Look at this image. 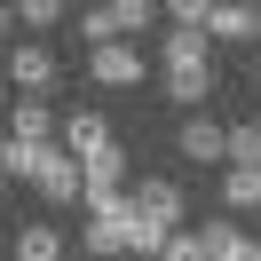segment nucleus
I'll use <instances>...</instances> for the list:
<instances>
[{"instance_id": "obj_20", "label": "nucleus", "mask_w": 261, "mask_h": 261, "mask_svg": "<svg viewBox=\"0 0 261 261\" xmlns=\"http://www.w3.org/2000/svg\"><path fill=\"white\" fill-rule=\"evenodd\" d=\"M8 24H16V16H8V8H0V40H8Z\"/></svg>"}, {"instance_id": "obj_16", "label": "nucleus", "mask_w": 261, "mask_h": 261, "mask_svg": "<svg viewBox=\"0 0 261 261\" xmlns=\"http://www.w3.org/2000/svg\"><path fill=\"white\" fill-rule=\"evenodd\" d=\"M222 166H261V127H253V119L229 127V159H222Z\"/></svg>"}, {"instance_id": "obj_14", "label": "nucleus", "mask_w": 261, "mask_h": 261, "mask_svg": "<svg viewBox=\"0 0 261 261\" xmlns=\"http://www.w3.org/2000/svg\"><path fill=\"white\" fill-rule=\"evenodd\" d=\"M16 261H64V229L56 222H24L16 229Z\"/></svg>"}, {"instance_id": "obj_3", "label": "nucleus", "mask_w": 261, "mask_h": 261, "mask_svg": "<svg viewBox=\"0 0 261 261\" xmlns=\"http://www.w3.org/2000/svg\"><path fill=\"white\" fill-rule=\"evenodd\" d=\"M143 48L135 40H111V48H87V80L95 87H143Z\"/></svg>"}, {"instance_id": "obj_12", "label": "nucleus", "mask_w": 261, "mask_h": 261, "mask_svg": "<svg viewBox=\"0 0 261 261\" xmlns=\"http://www.w3.org/2000/svg\"><path fill=\"white\" fill-rule=\"evenodd\" d=\"M56 127H64V119H56L48 103H16V111H8V143H56Z\"/></svg>"}, {"instance_id": "obj_22", "label": "nucleus", "mask_w": 261, "mask_h": 261, "mask_svg": "<svg viewBox=\"0 0 261 261\" xmlns=\"http://www.w3.org/2000/svg\"><path fill=\"white\" fill-rule=\"evenodd\" d=\"M0 190H8V174H0Z\"/></svg>"}, {"instance_id": "obj_18", "label": "nucleus", "mask_w": 261, "mask_h": 261, "mask_svg": "<svg viewBox=\"0 0 261 261\" xmlns=\"http://www.w3.org/2000/svg\"><path fill=\"white\" fill-rule=\"evenodd\" d=\"M159 261H206V238H198V229H174V238H166V253Z\"/></svg>"}, {"instance_id": "obj_4", "label": "nucleus", "mask_w": 261, "mask_h": 261, "mask_svg": "<svg viewBox=\"0 0 261 261\" xmlns=\"http://www.w3.org/2000/svg\"><path fill=\"white\" fill-rule=\"evenodd\" d=\"M127 198H135V214H143V222H159V229H182V214H190L182 182H166V174H143Z\"/></svg>"}, {"instance_id": "obj_19", "label": "nucleus", "mask_w": 261, "mask_h": 261, "mask_svg": "<svg viewBox=\"0 0 261 261\" xmlns=\"http://www.w3.org/2000/svg\"><path fill=\"white\" fill-rule=\"evenodd\" d=\"M16 24H32V32H48V24H64V8H56V0H24V8H16Z\"/></svg>"}, {"instance_id": "obj_13", "label": "nucleus", "mask_w": 261, "mask_h": 261, "mask_svg": "<svg viewBox=\"0 0 261 261\" xmlns=\"http://www.w3.org/2000/svg\"><path fill=\"white\" fill-rule=\"evenodd\" d=\"M222 214H261V166H229L222 174Z\"/></svg>"}, {"instance_id": "obj_2", "label": "nucleus", "mask_w": 261, "mask_h": 261, "mask_svg": "<svg viewBox=\"0 0 261 261\" xmlns=\"http://www.w3.org/2000/svg\"><path fill=\"white\" fill-rule=\"evenodd\" d=\"M8 87H16V103H40L56 87V48L48 40H16L8 48Z\"/></svg>"}, {"instance_id": "obj_21", "label": "nucleus", "mask_w": 261, "mask_h": 261, "mask_svg": "<svg viewBox=\"0 0 261 261\" xmlns=\"http://www.w3.org/2000/svg\"><path fill=\"white\" fill-rule=\"evenodd\" d=\"M253 80H261V48H253Z\"/></svg>"}, {"instance_id": "obj_9", "label": "nucleus", "mask_w": 261, "mask_h": 261, "mask_svg": "<svg viewBox=\"0 0 261 261\" xmlns=\"http://www.w3.org/2000/svg\"><path fill=\"white\" fill-rule=\"evenodd\" d=\"M87 253L95 261H111V253H127V198H119V206H87Z\"/></svg>"}, {"instance_id": "obj_11", "label": "nucleus", "mask_w": 261, "mask_h": 261, "mask_svg": "<svg viewBox=\"0 0 261 261\" xmlns=\"http://www.w3.org/2000/svg\"><path fill=\"white\" fill-rule=\"evenodd\" d=\"M198 238H206V261H261V245L245 238L238 222H206Z\"/></svg>"}, {"instance_id": "obj_5", "label": "nucleus", "mask_w": 261, "mask_h": 261, "mask_svg": "<svg viewBox=\"0 0 261 261\" xmlns=\"http://www.w3.org/2000/svg\"><path fill=\"white\" fill-rule=\"evenodd\" d=\"M80 174H87V198H80V206H119V198H127V150H119V143L95 150Z\"/></svg>"}, {"instance_id": "obj_8", "label": "nucleus", "mask_w": 261, "mask_h": 261, "mask_svg": "<svg viewBox=\"0 0 261 261\" xmlns=\"http://www.w3.org/2000/svg\"><path fill=\"white\" fill-rule=\"evenodd\" d=\"M56 143H64L71 150V159H95V150H111V119H103V111H64V127H56Z\"/></svg>"}, {"instance_id": "obj_1", "label": "nucleus", "mask_w": 261, "mask_h": 261, "mask_svg": "<svg viewBox=\"0 0 261 261\" xmlns=\"http://www.w3.org/2000/svg\"><path fill=\"white\" fill-rule=\"evenodd\" d=\"M159 80H166V95H174L182 111H198V103L214 95V48H206V32H166Z\"/></svg>"}, {"instance_id": "obj_17", "label": "nucleus", "mask_w": 261, "mask_h": 261, "mask_svg": "<svg viewBox=\"0 0 261 261\" xmlns=\"http://www.w3.org/2000/svg\"><path fill=\"white\" fill-rule=\"evenodd\" d=\"M111 16H119V40H127V32H150L159 8H150V0H111Z\"/></svg>"}, {"instance_id": "obj_7", "label": "nucleus", "mask_w": 261, "mask_h": 261, "mask_svg": "<svg viewBox=\"0 0 261 261\" xmlns=\"http://www.w3.org/2000/svg\"><path fill=\"white\" fill-rule=\"evenodd\" d=\"M32 190L48 198V206H80V198H87V174H80V159H71V150L56 143V150H48V166H40V182H32Z\"/></svg>"}, {"instance_id": "obj_10", "label": "nucleus", "mask_w": 261, "mask_h": 261, "mask_svg": "<svg viewBox=\"0 0 261 261\" xmlns=\"http://www.w3.org/2000/svg\"><path fill=\"white\" fill-rule=\"evenodd\" d=\"M174 143H182V159H198V166L229 159V127H222V119H206V111H190V119H182V135H174Z\"/></svg>"}, {"instance_id": "obj_15", "label": "nucleus", "mask_w": 261, "mask_h": 261, "mask_svg": "<svg viewBox=\"0 0 261 261\" xmlns=\"http://www.w3.org/2000/svg\"><path fill=\"white\" fill-rule=\"evenodd\" d=\"M166 238H174V229L143 222V214H135V198H127V253H135V261H159V253H166Z\"/></svg>"}, {"instance_id": "obj_6", "label": "nucleus", "mask_w": 261, "mask_h": 261, "mask_svg": "<svg viewBox=\"0 0 261 261\" xmlns=\"http://www.w3.org/2000/svg\"><path fill=\"white\" fill-rule=\"evenodd\" d=\"M206 40L261 48V8H253V0H214V8H206Z\"/></svg>"}]
</instances>
